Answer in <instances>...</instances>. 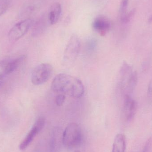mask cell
Masks as SVG:
<instances>
[{"label": "cell", "mask_w": 152, "mask_h": 152, "mask_svg": "<svg viewBox=\"0 0 152 152\" xmlns=\"http://www.w3.org/2000/svg\"><path fill=\"white\" fill-rule=\"evenodd\" d=\"M51 88L55 93L76 98L81 97L85 91L84 86L80 80L66 74L56 75L52 82Z\"/></svg>", "instance_id": "cell-1"}, {"label": "cell", "mask_w": 152, "mask_h": 152, "mask_svg": "<svg viewBox=\"0 0 152 152\" xmlns=\"http://www.w3.org/2000/svg\"><path fill=\"white\" fill-rule=\"evenodd\" d=\"M83 134L79 125L75 122L68 124L62 133V144L68 149L79 147L82 142Z\"/></svg>", "instance_id": "cell-2"}, {"label": "cell", "mask_w": 152, "mask_h": 152, "mask_svg": "<svg viewBox=\"0 0 152 152\" xmlns=\"http://www.w3.org/2000/svg\"><path fill=\"white\" fill-rule=\"evenodd\" d=\"M80 42L76 35H72L65 48L62 58V64L66 66H72L79 54Z\"/></svg>", "instance_id": "cell-3"}, {"label": "cell", "mask_w": 152, "mask_h": 152, "mask_svg": "<svg viewBox=\"0 0 152 152\" xmlns=\"http://www.w3.org/2000/svg\"><path fill=\"white\" fill-rule=\"evenodd\" d=\"M53 73V68L49 63L39 64L34 68L31 74V81L34 85L39 86L46 83Z\"/></svg>", "instance_id": "cell-4"}, {"label": "cell", "mask_w": 152, "mask_h": 152, "mask_svg": "<svg viewBox=\"0 0 152 152\" xmlns=\"http://www.w3.org/2000/svg\"><path fill=\"white\" fill-rule=\"evenodd\" d=\"M34 23L33 20L28 18L16 24L8 33V38L11 41H17L23 37Z\"/></svg>", "instance_id": "cell-5"}, {"label": "cell", "mask_w": 152, "mask_h": 152, "mask_svg": "<svg viewBox=\"0 0 152 152\" xmlns=\"http://www.w3.org/2000/svg\"><path fill=\"white\" fill-rule=\"evenodd\" d=\"M45 123V119L44 117H39L37 120L30 131L20 143L19 145L20 150L23 151L28 147L35 137L44 128Z\"/></svg>", "instance_id": "cell-6"}, {"label": "cell", "mask_w": 152, "mask_h": 152, "mask_svg": "<svg viewBox=\"0 0 152 152\" xmlns=\"http://www.w3.org/2000/svg\"><path fill=\"white\" fill-rule=\"evenodd\" d=\"M23 62L20 57L14 60H4L0 61V80L4 76L15 71Z\"/></svg>", "instance_id": "cell-7"}, {"label": "cell", "mask_w": 152, "mask_h": 152, "mask_svg": "<svg viewBox=\"0 0 152 152\" xmlns=\"http://www.w3.org/2000/svg\"><path fill=\"white\" fill-rule=\"evenodd\" d=\"M93 27L95 31L98 33L101 36H104L110 30V21L105 16H99L94 20Z\"/></svg>", "instance_id": "cell-8"}, {"label": "cell", "mask_w": 152, "mask_h": 152, "mask_svg": "<svg viewBox=\"0 0 152 152\" xmlns=\"http://www.w3.org/2000/svg\"><path fill=\"white\" fill-rule=\"evenodd\" d=\"M137 103L131 97V96L125 95L123 110L125 118L128 121H130L134 118L137 110Z\"/></svg>", "instance_id": "cell-9"}, {"label": "cell", "mask_w": 152, "mask_h": 152, "mask_svg": "<svg viewBox=\"0 0 152 152\" xmlns=\"http://www.w3.org/2000/svg\"><path fill=\"white\" fill-rule=\"evenodd\" d=\"M126 150V139L122 134L116 135L113 144L111 152H125Z\"/></svg>", "instance_id": "cell-10"}, {"label": "cell", "mask_w": 152, "mask_h": 152, "mask_svg": "<svg viewBox=\"0 0 152 152\" xmlns=\"http://www.w3.org/2000/svg\"><path fill=\"white\" fill-rule=\"evenodd\" d=\"M61 12V5L59 3H55L52 5L48 16L49 21L51 25L57 23L60 17Z\"/></svg>", "instance_id": "cell-11"}, {"label": "cell", "mask_w": 152, "mask_h": 152, "mask_svg": "<svg viewBox=\"0 0 152 152\" xmlns=\"http://www.w3.org/2000/svg\"><path fill=\"white\" fill-rule=\"evenodd\" d=\"M137 83V74L136 72L133 71L126 85L124 91L126 92V95H130L135 89Z\"/></svg>", "instance_id": "cell-12"}, {"label": "cell", "mask_w": 152, "mask_h": 152, "mask_svg": "<svg viewBox=\"0 0 152 152\" xmlns=\"http://www.w3.org/2000/svg\"><path fill=\"white\" fill-rule=\"evenodd\" d=\"M59 131V129L58 130L55 129V131L53 132L52 137L51 146L52 149H53V151H55L58 149L60 142L62 143V134L60 135V133Z\"/></svg>", "instance_id": "cell-13"}, {"label": "cell", "mask_w": 152, "mask_h": 152, "mask_svg": "<svg viewBox=\"0 0 152 152\" xmlns=\"http://www.w3.org/2000/svg\"><path fill=\"white\" fill-rule=\"evenodd\" d=\"M11 4V0H0V17L8 10Z\"/></svg>", "instance_id": "cell-14"}, {"label": "cell", "mask_w": 152, "mask_h": 152, "mask_svg": "<svg viewBox=\"0 0 152 152\" xmlns=\"http://www.w3.org/2000/svg\"><path fill=\"white\" fill-rule=\"evenodd\" d=\"M136 9H134L130 11L127 14H125V15L121 17V21L124 24H126L129 22L131 20V18L134 16L135 12Z\"/></svg>", "instance_id": "cell-15"}, {"label": "cell", "mask_w": 152, "mask_h": 152, "mask_svg": "<svg viewBox=\"0 0 152 152\" xmlns=\"http://www.w3.org/2000/svg\"><path fill=\"white\" fill-rule=\"evenodd\" d=\"M129 0H122L121 3L120 8V13L121 14V17L126 14V10L127 8Z\"/></svg>", "instance_id": "cell-16"}, {"label": "cell", "mask_w": 152, "mask_h": 152, "mask_svg": "<svg viewBox=\"0 0 152 152\" xmlns=\"http://www.w3.org/2000/svg\"><path fill=\"white\" fill-rule=\"evenodd\" d=\"M66 99L65 95L59 94L56 96L55 98V103L58 106H62Z\"/></svg>", "instance_id": "cell-17"}, {"label": "cell", "mask_w": 152, "mask_h": 152, "mask_svg": "<svg viewBox=\"0 0 152 152\" xmlns=\"http://www.w3.org/2000/svg\"><path fill=\"white\" fill-rule=\"evenodd\" d=\"M152 138H150L148 139V141L146 142L143 149L142 152H149L151 150V147L152 146Z\"/></svg>", "instance_id": "cell-18"}, {"label": "cell", "mask_w": 152, "mask_h": 152, "mask_svg": "<svg viewBox=\"0 0 152 152\" xmlns=\"http://www.w3.org/2000/svg\"><path fill=\"white\" fill-rule=\"evenodd\" d=\"M148 95L150 97H152V80L149 83L148 86Z\"/></svg>", "instance_id": "cell-19"}, {"label": "cell", "mask_w": 152, "mask_h": 152, "mask_svg": "<svg viewBox=\"0 0 152 152\" xmlns=\"http://www.w3.org/2000/svg\"><path fill=\"white\" fill-rule=\"evenodd\" d=\"M148 21H149V23H151V22H152V15L149 18Z\"/></svg>", "instance_id": "cell-20"}, {"label": "cell", "mask_w": 152, "mask_h": 152, "mask_svg": "<svg viewBox=\"0 0 152 152\" xmlns=\"http://www.w3.org/2000/svg\"><path fill=\"white\" fill-rule=\"evenodd\" d=\"M2 84V82L0 80V86H1Z\"/></svg>", "instance_id": "cell-21"}, {"label": "cell", "mask_w": 152, "mask_h": 152, "mask_svg": "<svg viewBox=\"0 0 152 152\" xmlns=\"http://www.w3.org/2000/svg\"><path fill=\"white\" fill-rule=\"evenodd\" d=\"M74 152H81V151H75Z\"/></svg>", "instance_id": "cell-22"}]
</instances>
